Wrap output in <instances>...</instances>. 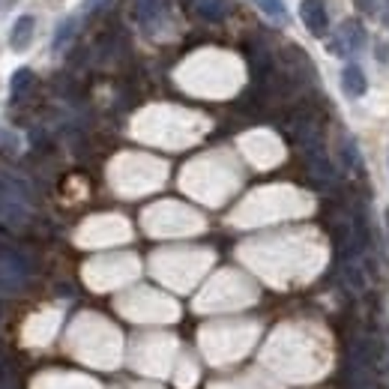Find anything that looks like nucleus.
Here are the masks:
<instances>
[{
    "instance_id": "6e6552de",
    "label": "nucleus",
    "mask_w": 389,
    "mask_h": 389,
    "mask_svg": "<svg viewBox=\"0 0 389 389\" xmlns=\"http://www.w3.org/2000/svg\"><path fill=\"white\" fill-rule=\"evenodd\" d=\"M258 6L267 12L270 18H275V21H285L287 18V12H285V4L282 0H258Z\"/></svg>"
},
{
    "instance_id": "20e7f679",
    "label": "nucleus",
    "mask_w": 389,
    "mask_h": 389,
    "mask_svg": "<svg viewBox=\"0 0 389 389\" xmlns=\"http://www.w3.org/2000/svg\"><path fill=\"white\" fill-rule=\"evenodd\" d=\"M33 30H36L33 16H21L16 21V28H12V33H9V45L16 48V52H24V48L33 42Z\"/></svg>"
},
{
    "instance_id": "0eeeda50",
    "label": "nucleus",
    "mask_w": 389,
    "mask_h": 389,
    "mask_svg": "<svg viewBox=\"0 0 389 389\" xmlns=\"http://www.w3.org/2000/svg\"><path fill=\"white\" fill-rule=\"evenodd\" d=\"M30 84H33V72L30 69H18L16 75H12V99H18Z\"/></svg>"
},
{
    "instance_id": "1a4fd4ad",
    "label": "nucleus",
    "mask_w": 389,
    "mask_h": 389,
    "mask_svg": "<svg viewBox=\"0 0 389 389\" xmlns=\"http://www.w3.org/2000/svg\"><path fill=\"white\" fill-rule=\"evenodd\" d=\"M72 30H75V21L69 18V21L64 24V28H60V30H57V36H54V48H64V45L69 42V36H72Z\"/></svg>"
},
{
    "instance_id": "7ed1b4c3",
    "label": "nucleus",
    "mask_w": 389,
    "mask_h": 389,
    "mask_svg": "<svg viewBox=\"0 0 389 389\" xmlns=\"http://www.w3.org/2000/svg\"><path fill=\"white\" fill-rule=\"evenodd\" d=\"M342 87H345V93H347V96H354V99L366 96V90H369L366 72H362L357 64H347V66L342 69Z\"/></svg>"
},
{
    "instance_id": "ddd939ff",
    "label": "nucleus",
    "mask_w": 389,
    "mask_h": 389,
    "mask_svg": "<svg viewBox=\"0 0 389 389\" xmlns=\"http://www.w3.org/2000/svg\"><path fill=\"white\" fill-rule=\"evenodd\" d=\"M386 231H389V210H386Z\"/></svg>"
},
{
    "instance_id": "f03ea898",
    "label": "nucleus",
    "mask_w": 389,
    "mask_h": 389,
    "mask_svg": "<svg viewBox=\"0 0 389 389\" xmlns=\"http://www.w3.org/2000/svg\"><path fill=\"white\" fill-rule=\"evenodd\" d=\"M366 45V28L357 18H345L338 28V40L333 42V52H359Z\"/></svg>"
},
{
    "instance_id": "f8f14e48",
    "label": "nucleus",
    "mask_w": 389,
    "mask_h": 389,
    "mask_svg": "<svg viewBox=\"0 0 389 389\" xmlns=\"http://www.w3.org/2000/svg\"><path fill=\"white\" fill-rule=\"evenodd\" d=\"M383 21H386V28H389V0H386V16H383Z\"/></svg>"
},
{
    "instance_id": "9b49d317",
    "label": "nucleus",
    "mask_w": 389,
    "mask_h": 389,
    "mask_svg": "<svg viewBox=\"0 0 389 389\" xmlns=\"http://www.w3.org/2000/svg\"><path fill=\"white\" fill-rule=\"evenodd\" d=\"M374 45H378V60H381V64H386V60H389V48H386V42H383V40H378Z\"/></svg>"
},
{
    "instance_id": "39448f33",
    "label": "nucleus",
    "mask_w": 389,
    "mask_h": 389,
    "mask_svg": "<svg viewBox=\"0 0 389 389\" xmlns=\"http://www.w3.org/2000/svg\"><path fill=\"white\" fill-rule=\"evenodd\" d=\"M195 9H198L201 18H207V21H222L225 16H228L231 4H228V0H195Z\"/></svg>"
},
{
    "instance_id": "423d86ee",
    "label": "nucleus",
    "mask_w": 389,
    "mask_h": 389,
    "mask_svg": "<svg viewBox=\"0 0 389 389\" xmlns=\"http://www.w3.org/2000/svg\"><path fill=\"white\" fill-rule=\"evenodd\" d=\"M162 12H165V0H141L138 4V16H141L144 24L162 18Z\"/></svg>"
},
{
    "instance_id": "f257e3e1",
    "label": "nucleus",
    "mask_w": 389,
    "mask_h": 389,
    "mask_svg": "<svg viewBox=\"0 0 389 389\" xmlns=\"http://www.w3.org/2000/svg\"><path fill=\"white\" fill-rule=\"evenodd\" d=\"M299 18L315 36H326V30H330V16H326L323 0H303L299 4Z\"/></svg>"
},
{
    "instance_id": "9d476101",
    "label": "nucleus",
    "mask_w": 389,
    "mask_h": 389,
    "mask_svg": "<svg viewBox=\"0 0 389 389\" xmlns=\"http://www.w3.org/2000/svg\"><path fill=\"white\" fill-rule=\"evenodd\" d=\"M354 4H357L359 12H374V9H378V0H354Z\"/></svg>"
}]
</instances>
